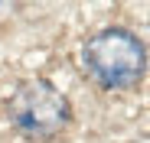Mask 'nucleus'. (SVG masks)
Returning <instances> with one entry per match:
<instances>
[{
	"label": "nucleus",
	"mask_w": 150,
	"mask_h": 143,
	"mask_svg": "<svg viewBox=\"0 0 150 143\" xmlns=\"http://www.w3.org/2000/svg\"><path fill=\"white\" fill-rule=\"evenodd\" d=\"M72 117L65 94L52 81H23L10 98V121L26 137H56Z\"/></svg>",
	"instance_id": "f03ea898"
},
{
	"label": "nucleus",
	"mask_w": 150,
	"mask_h": 143,
	"mask_svg": "<svg viewBox=\"0 0 150 143\" xmlns=\"http://www.w3.org/2000/svg\"><path fill=\"white\" fill-rule=\"evenodd\" d=\"M85 72L105 88H131L147 68L144 42L127 29H105L85 42L82 49Z\"/></svg>",
	"instance_id": "f257e3e1"
}]
</instances>
